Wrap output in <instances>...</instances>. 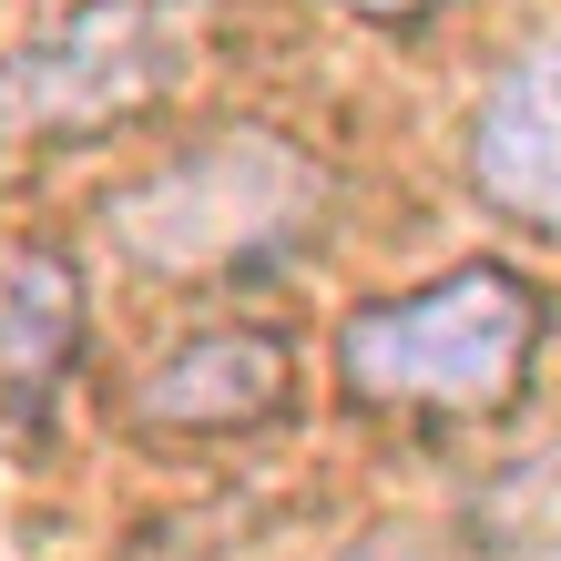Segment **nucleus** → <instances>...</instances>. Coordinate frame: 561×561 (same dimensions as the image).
I'll list each match as a JSON object with an SVG mask.
<instances>
[{
    "instance_id": "obj_1",
    "label": "nucleus",
    "mask_w": 561,
    "mask_h": 561,
    "mask_svg": "<svg viewBox=\"0 0 561 561\" xmlns=\"http://www.w3.org/2000/svg\"><path fill=\"white\" fill-rule=\"evenodd\" d=\"M541 347V296L511 266H449L439 286L388 296V307H357L337 337V378L368 409H511L520 368Z\"/></svg>"
},
{
    "instance_id": "obj_2",
    "label": "nucleus",
    "mask_w": 561,
    "mask_h": 561,
    "mask_svg": "<svg viewBox=\"0 0 561 561\" xmlns=\"http://www.w3.org/2000/svg\"><path fill=\"white\" fill-rule=\"evenodd\" d=\"M194 61V0H72L0 51V134L61 144V134H113L153 113Z\"/></svg>"
},
{
    "instance_id": "obj_3",
    "label": "nucleus",
    "mask_w": 561,
    "mask_h": 561,
    "mask_svg": "<svg viewBox=\"0 0 561 561\" xmlns=\"http://www.w3.org/2000/svg\"><path fill=\"white\" fill-rule=\"evenodd\" d=\"M327 205V174L296 144H276L266 123H236V134L174 153L163 174H144L113 205V236L144 255V266H245V255L286 245L296 225Z\"/></svg>"
},
{
    "instance_id": "obj_4",
    "label": "nucleus",
    "mask_w": 561,
    "mask_h": 561,
    "mask_svg": "<svg viewBox=\"0 0 561 561\" xmlns=\"http://www.w3.org/2000/svg\"><path fill=\"white\" fill-rule=\"evenodd\" d=\"M296 388V357L266 327H205L174 357H153L134 388V419L163 439H236V428H266Z\"/></svg>"
},
{
    "instance_id": "obj_5",
    "label": "nucleus",
    "mask_w": 561,
    "mask_h": 561,
    "mask_svg": "<svg viewBox=\"0 0 561 561\" xmlns=\"http://www.w3.org/2000/svg\"><path fill=\"white\" fill-rule=\"evenodd\" d=\"M470 184H480L501 215L561 236V31H551V42H531L501 82L480 92Z\"/></svg>"
},
{
    "instance_id": "obj_6",
    "label": "nucleus",
    "mask_w": 561,
    "mask_h": 561,
    "mask_svg": "<svg viewBox=\"0 0 561 561\" xmlns=\"http://www.w3.org/2000/svg\"><path fill=\"white\" fill-rule=\"evenodd\" d=\"M82 357V276L51 245L0 255V428L42 419Z\"/></svg>"
},
{
    "instance_id": "obj_7",
    "label": "nucleus",
    "mask_w": 561,
    "mask_h": 561,
    "mask_svg": "<svg viewBox=\"0 0 561 561\" xmlns=\"http://www.w3.org/2000/svg\"><path fill=\"white\" fill-rule=\"evenodd\" d=\"M347 11H357V21H428L439 0H347Z\"/></svg>"
},
{
    "instance_id": "obj_8",
    "label": "nucleus",
    "mask_w": 561,
    "mask_h": 561,
    "mask_svg": "<svg viewBox=\"0 0 561 561\" xmlns=\"http://www.w3.org/2000/svg\"><path fill=\"white\" fill-rule=\"evenodd\" d=\"M337 561H428V551H409V541H357V551H337Z\"/></svg>"
},
{
    "instance_id": "obj_9",
    "label": "nucleus",
    "mask_w": 561,
    "mask_h": 561,
    "mask_svg": "<svg viewBox=\"0 0 561 561\" xmlns=\"http://www.w3.org/2000/svg\"><path fill=\"white\" fill-rule=\"evenodd\" d=\"M551 561H561V551H551Z\"/></svg>"
}]
</instances>
